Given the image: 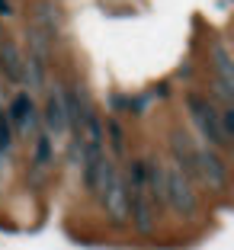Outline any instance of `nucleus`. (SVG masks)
Returning a JSON list of instances; mask_svg holds the SVG:
<instances>
[{
  "instance_id": "obj_1",
  "label": "nucleus",
  "mask_w": 234,
  "mask_h": 250,
  "mask_svg": "<svg viewBox=\"0 0 234 250\" xmlns=\"http://www.w3.org/2000/svg\"><path fill=\"white\" fill-rule=\"evenodd\" d=\"M186 109H190V116H192V122H196V128L202 132V145H209V147H215V151H225V147H231L228 145V135H225V128H221V122H218V109L212 106V100L209 96H202V93H186Z\"/></svg>"
},
{
  "instance_id": "obj_2",
  "label": "nucleus",
  "mask_w": 234,
  "mask_h": 250,
  "mask_svg": "<svg viewBox=\"0 0 234 250\" xmlns=\"http://www.w3.org/2000/svg\"><path fill=\"white\" fill-rule=\"evenodd\" d=\"M164 202H167L176 215H192L196 212L192 180L180 170V164H170V167L164 170Z\"/></svg>"
},
{
  "instance_id": "obj_3",
  "label": "nucleus",
  "mask_w": 234,
  "mask_h": 250,
  "mask_svg": "<svg viewBox=\"0 0 234 250\" xmlns=\"http://www.w3.org/2000/svg\"><path fill=\"white\" fill-rule=\"evenodd\" d=\"M42 122H45V132H48L51 138H61V135L67 132V112H64V90H61V83H55V87L48 90V96H45Z\"/></svg>"
},
{
  "instance_id": "obj_4",
  "label": "nucleus",
  "mask_w": 234,
  "mask_h": 250,
  "mask_svg": "<svg viewBox=\"0 0 234 250\" xmlns=\"http://www.w3.org/2000/svg\"><path fill=\"white\" fill-rule=\"evenodd\" d=\"M7 119L20 135L36 132L39 128V109H36V103H32V96L29 93H16L13 103H10V109H7Z\"/></svg>"
},
{
  "instance_id": "obj_5",
  "label": "nucleus",
  "mask_w": 234,
  "mask_h": 250,
  "mask_svg": "<svg viewBox=\"0 0 234 250\" xmlns=\"http://www.w3.org/2000/svg\"><path fill=\"white\" fill-rule=\"evenodd\" d=\"M103 206H106V212L116 218V225H125L128 221V183H125L122 173H112L109 186H106V192H103Z\"/></svg>"
},
{
  "instance_id": "obj_6",
  "label": "nucleus",
  "mask_w": 234,
  "mask_h": 250,
  "mask_svg": "<svg viewBox=\"0 0 234 250\" xmlns=\"http://www.w3.org/2000/svg\"><path fill=\"white\" fill-rule=\"evenodd\" d=\"M196 164H199V177L209 180L215 189H221L228 183V167H225V161H221V154L215 147L196 145Z\"/></svg>"
},
{
  "instance_id": "obj_7",
  "label": "nucleus",
  "mask_w": 234,
  "mask_h": 250,
  "mask_svg": "<svg viewBox=\"0 0 234 250\" xmlns=\"http://www.w3.org/2000/svg\"><path fill=\"white\" fill-rule=\"evenodd\" d=\"M51 161H55V138L48 132H39L36 147H32V173H36V180H42L48 173Z\"/></svg>"
},
{
  "instance_id": "obj_8",
  "label": "nucleus",
  "mask_w": 234,
  "mask_h": 250,
  "mask_svg": "<svg viewBox=\"0 0 234 250\" xmlns=\"http://www.w3.org/2000/svg\"><path fill=\"white\" fill-rule=\"evenodd\" d=\"M0 71H3V77L13 83H26V74H22V55L16 52L13 42H0Z\"/></svg>"
},
{
  "instance_id": "obj_9",
  "label": "nucleus",
  "mask_w": 234,
  "mask_h": 250,
  "mask_svg": "<svg viewBox=\"0 0 234 250\" xmlns=\"http://www.w3.org/2000/svg\"><path fill=\"white\" fill-rule=\"evenodd\" d=\"M106 132H109V141H112V154H125V132L122 125L116 122V119H106Z\"/></svg>"
},
{
  "instance_id": "obj_10",
  "label": "nucleus",
  "mask_w": 234,
  "mask_h": 250,
  "mask_svg": "<svg viewBox=\"0 0 234 250\" xmlns=\"http://www.w3.org/2000/svg\"><path fill=\"white\" fill-rule=\"evenodd\" d=\"M10 147H13V125H10L7 112L0 109V157H7Z\"/></svg>"
},
{
  "instance_id": "obj_11",
  "label": "nucleus",
  "mask_w": 234,
  "mask_h": 250,
  "mask_svg": "<svg viewBox=\"0 0 234 250\" xmlns=\"http://www.w3.org/2000/svg\"><path fill=\"white\" fill-rule=\"evenodd\" d=\"M13 13V7H10V0H0V16H10Z\"/></svg>"
}]
</instances>
